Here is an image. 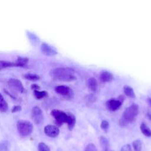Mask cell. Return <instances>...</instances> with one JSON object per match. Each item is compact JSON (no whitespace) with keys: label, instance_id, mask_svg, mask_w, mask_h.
I'll list each match as a JSON object with an SVG mask.
<instances>
[{"label":"cell","instance_id":"obj_11","mask_svg":"<svg viewBox=\"0 0 151 151\" xmlns=\"http://www.w3.org/2000/svg\"><path fill=\"white\" fill-rule=\"evenodd\" d=\"M100 78L102 82L108 83L114 79L113 75L108 71H102L100 74Z\"/></svg>","mask_w":151,"mask_h":151},{"label":"cell","instance_id":"obj_2","mask_svg":"<svg viewBox=\"0 0 151 151\" xmlns=\"http://www.w3.org/2000/svg\"><path fill=\"white\" fill-rule=\"evenodd\" d=\"M139 113V106L136 104H133L126 109L123 114V117L120 120V125L124 126L129 123L134 121Z\"/></svg>","mask_w":151,"mask_h":151},{"label":"cell","instance_id":"obj_28","mask_svg":"<svg viewBox=\"0 0 151 151\" xmlns=\"http://www.w3.org/2000/svg\"><path fill=\"white\" fill-rule=\"evenodd\" d=\"M120 151H132V150L130 145L126 144L122 147Z\"/></svg>","mask_w":151,"mask_h":151},{"label":"cell","instance_id":"obj_29","mask_svg":"<svg viewBox=\"0 0 151 151\" xmlns=\"http://www.w3.org/2000/svg\"><path fill=\"white\" fill-rule=\"evenodd\" d=\"M21 109H22V107H21V106H18V105L15 106H14V107H12L11 111H12V113L19 111H21Z\"/></svg>","mask_w":151,"mask_h":151},{"label":"cell","instance_id":"obj_26","mask_svg":"<svg viewBox=\"0 0 151 151\" xmlns=\"http://www.w3.org/2000/svg\"><path fill=\"white\" fill-rule=\"evenodd\" d=\"M28 34V37H29V38L32 41H33L34 42H36L37 44L40 41V40L38 38V37H37L34 34L32 33V32H28L27 33Z\"/></svg>","mask_w":151,"mask_h":151},{"label":"cell","instance_id":"obj_25","mask_svg":"<svg viewBox=\"0 0 151 151\" xmlns=\"http://www.w3.org/2000/svg\"><path fill=\"white\" fill-rule=\"evenodd\" d=\"M100 127L103 129L106 133L107 132L109 127V123L107 120H102L100 124Z\"/></svg>","mask_w":151,"mask_h":151},{"label":"cell","instance_id":"obj_13","mask_svg":"<svg viewBox=\"0 0 151 151\" xmlns=\"http://www.w3.org/2000/svg\"><path fill=\"white\" fill-rule=\"evenodd\" d=\"M87 86L88 88L93 92L96 91L97 88V82L95 78L90 77L87 80Z\"/></svg>","mask_w":151,"mask_h":151},{"label":"cell","instance_id":"obj_7","mask_svg":"<svg viewBox=\"0 0 151 151\" xmlns=\"http://www.w3.org/2000/svg\"><path fill=\"white\" fill-rule=\"evenodd\" d=\"M122 103H123L119 99H111L106 102V107L109 110L114 111L120 108Z\"/></svg>","mask_w":151,"mask_h":151},{"label":"cell","instance_id":"obj_24","mask_svg":"<svg viewBox=\"0 0 151 151\" xmlns=\"http://www.w3.org/2000/svg\"><path fill=\"white\" fill-rule=\"evenodd\" d=\"M38 151H50V148L45 143L41 142L38 144Z\"/></svg>","mask_w":151,"mask_h":151},{"label":"cell","instance_id":"obj_15","mask_svg":"<svg viewBox=\"0 0 151 151\" xmlns=\"http://www.w3.org/2000/svg\"><path fill=\"white\" fill-rule=\"evenodd\" d=\"M142 133L146 137H151V130L145 123H142L140 126Z\"/></svg>","mask_w":151,"mask_h":151},{"label":"cell","instance_id":"obj_31","mask_svg":"<svg viewBox=\"0 0 151 151\" xmlns=\"http://www.w3.org/2000/svg\"><path fill=\"white\" fill-rule=\"evenodd\" d=\"M147 101L148 103V104L151 107V98L149 97L147 99Z\"/></svg>","mask_w":151,"mask_h":151},{"label":"cell","instance_id":"obj_8","mask_svg":"<svg viewBox=\"0 0 151 151\" xmlns=\"http://www.w3.org/2000/svg\"><path fill=\"white\" fill-rule=\"evenodd\" d=\"M31 117L33 121L36 124H38L41 122L43 116H42V110L39 107L35 106L32 108V112H31Z\"/></svg>","mask_w":151,"mask_h":151},{"label":"cell","instance_id":"obj_22","mask_svg":"<svg viewBox=\"0 0 151 151\" xmlns=\"http://www.w3.org/2000/svg\"><path fill=\"white\" fill-rule=\"evenodd\" d=\"M0 151H9V143L7 140L0 142Z\"/></svg>","mask_w":151,"mask_h":151},{"label":"cell","instance_id":"obj_5","mask_svg":"<svg viewBox=\"0 0 151 151\" xmlns=\"http://www.w3.org/2000/svg\"><path fill=\"white\" fill-rule=\"evenodd\" d=\"M55 91L57 94L68 99H71L74 96V93L72 89L67 86L61 85L56 86L55 87Z\"/></svg>","mask_w":151,"mask_h":151},{"label":"cell","instance_id":"obj_33","mask_svg":"<svg viewBox=\"0 0 151 151\" xmlns=\"http://www.w3.org/2000/svg\"><path fill=\"white\" fill-rule=\"evenodd\" d=\"M104 151H109V150H104Z\"/></svg>","mask_w":151,"mask_h":151},{"label":"cell","instance_id":"obj_20","mask_svg":"<svg viewBox=\"0 0 151 151\" xmlns=\"http://www.w3.org/2000/svg\"><path fill=\"white\" fill-rule=\"evenodd\" d=\"M34 94L37 99H41L47 96V95H48V93L46 91L35 90V91H34Z\"/></svg>","mask_w":151,"mask_h":151},{"label":"cell","instance_id":"obj_27","mask_svg":"<svg viewBox=\"0 0 151 151\" xmlns=\"http://www.w3.org/2000/svg\"><path fill=\"white\" fill-rule=\"evenodd\" d=\"M84 151H97V150L96 149V146L93 143H88Z\"/></svg>","mask_w":151,"mask_h":151},{"label":"cell","instance_id":"obj_23","mask_svg":"<svg viewBox=\"0 0 151 151\" xmlns=\"http://www.w3.org/2000/svg\"><path fill=\"white\" fill-rule=\"evenodd\" d=\"M15 63L8 61H0V68H6L9 67H14Z\"/></svg>","mask_w":151,"mask_h":151},{"label":"cell","instance_id":"obj_1","mask_svg":"<svg viewBox=\"0 0 151 151\" xmlns=\"http://www.w3.org/2000/svg\"><path fill=\"white\" fill-rule=\"evenodd\" d=\"M75 71L68 67H59L51 70L50 72L51 77L54 80L63 81H73L77 79Z\"/></svg>","mask_w":151,"mask_h":151},{"label":"cell","instance_id":"obj_21","mask_svg":"<svg viewBox=\"0 0 151 151\" xmlns=\"http://www.w3.org/2000/svg\"><path fill=\"white\" fill-rule=\"evenodd\" d=\"M132 145H133L134 151H141L142 150V142L140 140L137 139V140H134L132 143Z\"/></svg>","mask_w":151,"mask_h":151},{"label":"cell","instance_id":"obj_9","mask_svg":"<svg viewBox=\"0 0 151 151\" xmlns=\"http://www.w3.org/2000/svg\"><path fill=\"white\" fill-rule=\"evenodd\" d=\"M44 133L45 134L50 137H56L60 133V130L58 127L48 124L45 126L44 127Z\"/></svg>","mask_w":151,"mask_h":151},{"label":"cell","instance_id":"obj_16","mask_svg":"<svg viewBox=\"0 0 151 151\" xmlns=\"http://www.w3.org/2000/svg\"><path fill=\"white\" fill-rule=\"evenodd\" d=\"M123 91L126 96L133 99L136 98V95L134 92V90L131 87L129 86H124L123 87Z\"/></svg>","mask_w":151,"mask_h":151},{"label":"cell","instance_id":"obj_14","mask_svg":"<svg viewBox=\"0 0 151 151\" xmlns=\"http://www.w3.org/2000/svg\"><path fill=\"white\" fill-rule=\"evenodd\" d=\"M28 61L29 59L28 58L18 56L16 61L15 62V65L17 67H24L27 65Z\"/></svg>","mask_w":151,"mask_h":151},{"label":"cell","instance_id":"obj_30","mask_svg":"<svg viewBox=\"0 0 151 151\" xmlns=\"http://www.w3.org/2000/svg\"><path fill=\"white\" fill-rule=\"evenodd\" d=\"M31 88L32 90H34V91H35V90H38L40 88V86L36 84H32L31 86Z\"/></svg>","mask_w":151,"mask_h":151},{"label":"cell","instance_id":"obj_19","mask_svg":"<svg viewBox=\"0 0 151 151\" xmlns=\"http://www.w3.org/2000/svg\"><path fill=\"white\" fill-rule=\"evenodd\" d=\"M24 77L29 80V81H37L40 79V76L36 74H32V73H28V74H25Z\"/></svg>","mask_w":151,"mask_h":151},{"label":"cell","instance_id":"obj_3","mask_svg":"<svg viewBox=\"0 0 151 151\" xmlns=\"http://www.w3.org/2000/svg\"><path fill=\"white\" fill-rule=\"evenodd\" d=\"M17 127L18 133L23 137L29 135L33 130L32 123L29 121L24 120H18L17 123Z\"/></svg>","mask_w":151,"mask_h":151},{"label":"cell","instance_id":"obj_4","mask_svg":"<svg viewBox=\"0 0 151 151\" xmlns=\"http://www.w3.org/2000/svg\"><path fill=\"white\" fill-rule=\"evenodd\" d=\"M51 115L55 119V123L57 126H61L63 123H66L67 121V113L58 109H54L51 111Z\"/></svg>","mask_w":151,"mask_h":151},{"label":"cell","instance_id":"obj_18","mask_svg":"<svg viewBox=\"0 0 151 151\" xmlns=\"http://www.w3.org/2000/svg\"><path fill=\"white\" fill-rule=\"evenodd\" d=\"M100 144L101 146L103 148L104 150H107L109 146V142L108 139L104 136H101L99 139Z\"/></svg>","mask_w":151,"mask_h":151},{"label":"cell","instance_id":"obj_17","mask_svg":"<svg viewBox=\"0 0 151 151\" xmlns=\"http://www.w3.org/2000/svg\"><path fill=\"white\" fill-rule=\"evenodd\" d=\"M8 108V104L5 100L3 96L0 93V111L5 112Z\"/></svg>","mask_w":151,"mask_h":151},{"label":"cell","instance_id":"obj_10","mask_svg":"<svg viewBox=\"0 0 151 151\" xmlns=\"http://www.w3.org/2000/svg\"><path fill=\"white\" fill-rule=\"evenodd\" d=\"M41 50L42 52L46 55H54L57 54V51L53 47H51L45 42H43L42 44Z\"/></svg>","mask_w":151,"mask_h":151},{"label":"cell","instance_id":"obj_6","mask_svg":"<svg viewBox=\"0 0 151 151\" xmlns=\"http://www.w3.org/2000/svg\"><path fill=\"white\" fill-rule=\"evenodd\" d=\"M8 85L11 90L15 92L22 93L24 90V87L21 81L17 78H10L8 81Z\"/></svg>","mask_w":151,"mask_h":151},{"label":"cell","instance_id":"obj_32","mask_svg":"<svg viewBox=\"0 0 151 151\" xmlns=\"http://www.w3.org/2000/svg\"><path fill=\"white\" fill-rule=\"evenodd\" d=\"M147 117L151 120V114H150V113H147Z\"/></svg>","mask_w":151,"mask_h":151},{"label":"cell","instance_id":"obj_12","mask_svg":"<svg viewBox=\"0 0 151 151\" xmlns=\"http://www.w3.org/2000/svg\"><path fill=\"white\" fill-rule=\"evenodd\" d=\"M68 118L67 121V124L68 126V129L70 130H72V129L74 128L76 123V116L71 113H67Z\"/></svg>","mask_w":151,"mask_h":151}]
</instances>
